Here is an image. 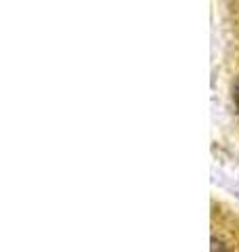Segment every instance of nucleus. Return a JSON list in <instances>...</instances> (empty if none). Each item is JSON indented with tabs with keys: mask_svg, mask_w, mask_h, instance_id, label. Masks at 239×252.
I'll return each mask as SVG.
<instances>
[{
	"mask_svg": "<svg viewBox=\"0 0 239 252\" xmlns=\"http://www.w3.org/2000/svg\"><path fill=\"white\" fill-rule=\"evenodd\" d=\"M235 99H237V105H239V84H237V91H235Z\"/></svg>",
	"mask_w": 239,
	"mask_h": 252,
	"instance_id": "obj_1",
	"label": "nucleus"
}]
</instances>
